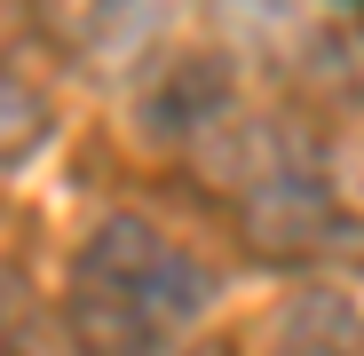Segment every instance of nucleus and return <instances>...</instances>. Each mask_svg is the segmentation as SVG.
<instances>
[{
    "label": "nucleus",
    "mask_w": 364,
    "mask_h": 356,
    "mask_svg": "<svg viewBox=\"0 0 364 356\" xmlns=\"http://www.w3.org/2000/svg\"><path fill=\"white\" fill-rule=\"evenodd\" d=\"M214 301L198 254L166 237L151 214H103L64 277V340L72 356H166Z\"/></svg>",
    "instance_id": "nucleus-1"
},
{
    "label": "nucleus",
    "mask_w": 364,
    "mask_h": 356,
    "mask_svg": "<svg viewBox=\"0 0 364 356\" xmlns=\"http://www.w3.org/2000/svg\"><path fill=\"white\" fill-rule=\"evenodd\" d=\"M262 356H364V309L341 285H293L269 309Z\"/></svg>",
    "instance_id": "nucleus-2"
},
{
    "label": "nucleus",
    "mask_w": 364,
    "mask_h": 356,
    "mask_svg": "<svg viewBox=\"0 0 364 356\" xmlns=\"http://www.w3.org/2000/svg\"><path fill=\"white\" fill-rule=\"evenodd\" d=\"M48 135H55V103H48V87L0 55V174H16Z\"/></svg>",
    "instance_id": "nucleus-3"
},
{
    "label": "nucleus",
    "mask_w": 364,
    "mask_h": 356,
    "mask_svg": "<svg viewBox=\"0 0 364 356\" xmlns=\"http://www.w3.org/2000/svg\"><path fill=\"white\" fill-rule=\"evenodd\" d=\"M48 9H72V16H95L103 0H48Z\"/></svg>",
    "instance_id": "nucleus-4"
},
{
    "label": "nucleus",
    "mask_w": 364,
    "mask_h": 356,
    "mask_svg": "<svg viewBox=\"0 0 364 356\" xmlns=\"http://www.w3.org/2000/svg\"><path fill=\"white\" fill-rule=\"evenodd\" d=\"M348 9H364V0H348Z\"/></svg>",
    "instance_id": "nucleus-5"
}]
</instances>
